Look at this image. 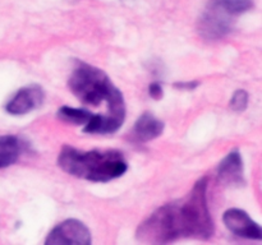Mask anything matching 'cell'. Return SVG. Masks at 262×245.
I'll return each instance as SVG.
<instances>
[{"instance_id": "3957f363", "label": "cell", "mask_w": 262, "mask_h": 245, "mask_svg": "<svg viewBox=\"0 0 262 245\" xmlns=\"http://www.w3.org/2000/svg\"><path fill=\"white\" fill-rule=\"evenodd\" d=\"M68 86L72 93L82 104L97 106L102 101H106L109 109L107 114L125 120V101L123 93L101 69L78 61L69 77Z\"/></svg>"}, {"instance_id": "52a82bcc", "label": "cell", "mask_w": 262, "mask_h": 245, "mask_svg": "<svg viewBox=\"0 0 262 245\" xmlns=\"http://www.w3.org/2000/svg\"><path fill=\"white\" fill-rule=\"evenodd\" d=\"M225 226L237 236L250 240H261L262 230L257 222L253 221L250 214L239 208H230L223 216Z\"/></svg>"}, {"instance_id": "277c9868", "label": "cell", "mask_w": 262, "mask_h": 245, "mask_svg": "<svg viewBox=\"0 0 262 245\" xmlns=\"http://www.w3.org/2000/svg\"><path fill=\"white\" fill-rule=\"evenodd\" d=\"M234 24L235 17L207 3L197 20V31L205 40L217 41L227 37L234 30Z\"/></svg>"}, {"instance_id": "4fadbf2b", "label": "cell", "mask_w": 262, "mask_h": 245, "mask_svg": "<svg viewBox=\"0 0 262 245\" xmlns=\"http://www.w3.org/2000/svg\"><path fill=\"white\" fill-rule=\"evenodd\" d=\"M91 116V112L84 109H77V107L72 106H61L58 110L59 119L73 125H82V127H84L90 121Z\"/></svg>"}, {"instance_id": "6da1fadb", "label": "cell", "mask_w": 262, "mask_h": 245, "mask_svg": "<svg viewBox=\"0 0 262 245\" xmlns=\"http://www.w3.org/2000/svg\"><path fill=\"white\" fill-rule=\"evenodd\" d=\"M207 178H201L184 198L166 203L138 226L136 237L143 244H169L181 239L207 240L214 221L207 204Z\"/></svg>"}, {"instance_id": "8fae6325", "label": "cell", "mask_w": 262, "mask_h": 245, "mask_svg": "<svg viewBox=\"0 0 262 245\" xmlns=\"http://www.w3.org/2000/svg\"><path fill=\"white\" fill-rule=\"evenodd\" d=\"M23 142L15 135H0V168L9 167L19 160Z\"/></svg>"}, {"instance_id": "5b68a950", "label": "cell", "mask_w": 262, "mask_h": 245, "mask_svg": "<svg viewBox=\"0 0 262 245\" xmlns=\"http://www.w3.org/2000/svg\"><path fill=\"white\" fill-rule=\"evenodd\" d=\"M91 231L79 219L69 218L56 225L46 236L48 245H89L91 244Z\"/></svg>"}, {"instance_id": "30bf717a", "label": "cell", "mask_w": 262, "mask_h": 245, "mask_svg": "<svg viewBox=\"0 0 262 245\" xmlns=\"http://www.w3.org/2000/svg\"><path fill=\"white\" fill-rule=\"evenodd\" d=\"M124 120L118 119L110 114H92L91 119L83 127L87 134H112L122 128Z\"/></svg>"}, {"instance_id": "8992f818", "label": "cell", "mask_w": 262, "mask_h": 245, "mask_svg": "<svg viewBox=\"0 0 262 245\" xmlns=\"http://www.w3.org/2000/svg\"><path fill=\"white\" fill-rule=\"evenodd\" d=\"M45 92L37 84H31L18 89L5 105V111L14 116L28 114L42 105Z\"/></svg>"}, {"instance_id": "ba28073f", "label": "cell", "mask_w": 262, "mask_h": 245, "mask_svg": "<svg viewBox=\"0 0 262 245\" xmlns=\"http://www.w3.org/2000/svg\"><path fill=\"white\" fill-rule=\"evenodd\" d=\"M217 178L225 185H242L243 160L238 151H230L217 166Z\"/></svg>"}, {"instance_id": "5bb4252c", "label": "cell", "mask_w": 262, "mask_h": 245, "mask_svg": "<svg viewBox=\"0 0 262 245\" xmlns=\"http://www.w3.org/2000/svg\"><path fill=\"white\" fill-rule=\"evenodd\" d=\"M230 109L235 112H243L248 106V93L245 89H238L234 92L229 104Z\"/></svg>"}, {"instance_id": "7c38bea8", "label": "cell", "mask_w": 262, "mask_h": 245, "mask_svg": "<svg viewBox=\"0 0 262 245\" xmlns=\"http://www.w3.org/2000/svg\"><path fill=\"white\" fill-rule=\"evenodd\" d=\"M207 3L225 10L235 18L250 12L255 7L253 0H209Z\"/></svg>"}, {"instance_id": "9a60e30c", "label": "cell", "mask_w": 262, "mask_h": 245, "mask_svg": "<svg viewBox=\"0 0 262 245\" xmlns=\"http://www.w3.org/2000/svg\"><path fill=\"white\" fill-rule=\"evenodd\" d=\"M148 94H150L151 99L154 100H161L164 96V88L161 86V83L159 82H152V83L148 86Z\"/></svg>"}, {"instance_id": "2e32d148", "label": "cell", "mask_w": 262, "mask_h": 245, "mask_svg": "<svg viewBox=\"0 0 262 245\" xmlns=\"http://www.w3.org/2000/svg\"><path fill=\"white\" fill-rule=\"evenodd\" d=\"M200 86L199 81H184V82H176L174 88L182 89V91H193L194 88Z\"/></svg>"}, {"instance_id": "7a4b0ae2", "label": "cell", "mask_w": 262, "mask_h": 245, "mask_svg": "<svg viewBox=\"0 0 262 245\" xmlns=\"http://www.w3.org/2000/svg\"><path fill=\"white\" fill-rule=\"evenodd\" d=\"M58 166L69 175L94 183H107L124 175L128 163L115 150L82 151L64 145L58 156Z\"/></svg>"}, {"instance_id": "9c48e42d", "label": "cell", "mask_w": 262, "mask_h": 245, "mask_svg": "<svg viewBox=\"0 0 262 245\" xmlns=\"http://www.w3.org/2000/svg\"><path fill=\"white\" fill-rule=\"evenodd\" d=\"M164 122L150 112H145L141 115L135 122L132 134L137 142H150L160 137L164 132Z\"/></svg>"}]
</instances>
